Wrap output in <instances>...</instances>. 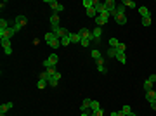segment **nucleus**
<instances>
[{
	"label": "nucleus",
	"instance_id": "1",
	"mask_svg": "<svg viewBox=\"0 0 156 116\" xmlns=\"http://www.w3.org/2000/svg\"><path fill=\"white\" fill-rule=\"evenodd\" d=\"M127 7L121 4V5H116V12H115V21L118 23V25H125V23H127Z\"/></svg>",
	"mask_w": 156,
	"mask_h": 116
},
{
	"label": "nucleus",
	"instance_id": "2",
	"mask_svg": "<svg viewBox=\"0 0 156 116\" xmlns=\"http://www.w3.org/2000/svg\"><path fill=\"white\" fill-rule=\"evenodd\" d=\"M45 43L49 45V47H52V49L61 47V40H59L54 33H45Z\"/></svg>",
	"mask_w": 156,
	"mask_h": 116
},
{
	"label": "nucleus",
	"instance_id": "3",
	"mask_svg": "<svg viewBox=\"0 0 156 116\" xmlns=\"http://www.w3.org/2000/svg\"><path fill=\"white\" fill-rule=\"evenodd\" d=\"M26 25H28V19H26V16H23V14H21V16H17V17H16V21H14V30H16V31H21V30H23Z\"/></svg>",
	"mask_w": 156,
	"mask_h": 116
},
{
	"label": "nucleus",
	"instance_id": "4",
	"mask_svg": "<svg viewBox=\"0 0 156 116\" xmlns=\"http://www.w3.org/2000/svg\"><path fill=\"white\" fill-rule=\"evenodd\" d=\"M57 62H59L57 54H50V56L47 57V61H43V68H45V69H49V68H56Z\"/></svg>",
	"mask_w": 156,
	"mask_h": 116
},
{
	"label": "nucleus",
	"instance_id": "5",
	"mask_svg": "<svg viewBox=\"0 0 156 116\" xmlns=\"http://www.w3.org/2000/svg\"><path fill=\"white\" fill-rule=\"evenodd\" d=\"M104 5H106V12H108L109 16H115V12H116V5H118L115 0H106Z\"/></svg>",
	"mask_w": 156,
	"mask_h": 116
},
{
	"label": "nucleus",
	"instance_id": "6",
	"mask_svg": "<svg viewBox=\"0 0 156 116\" xmlns=\"http://www.w3.org/2000/svg\"><path fill=\"white\" fill-rule=\"evenodd\" d=\"M109 17H111V16H109L108 12H104V14H99V16H97V17H96L94 21H96V25H97V26L101 28L102 25H106V23L109 21Z\"/></svg>",
	"mask_w": 156,
	"mask_h": 116
},
{
	"label": "nucleus",
	"instance_id": "7",
	"mask_svg": "<svg viewBox=\"0 0 156 116\" xmlns=\"http://www.w3.org/2000/svg\"><path fill=\"white\" fill-rule=\"evenodd\" d=\"M45 4H47V5H50V7H52V11H54L56 14H59V12L64 9V5H61L59 2H56V0H45Z\"/></svg>",
	"mask_w": 156,
	"mask_h": 116
},
{
	"label": "nucleus",
	"instance_id": "8",
	"mask_svg": "<svg viewBox=\"0 0 156 116\" xmlns=\"http://www.w3.org/2000/svg\"><path fill=\"white\" fill-rule=\"evenodd\" d=\"M52 33H54V35H56L59 40H61L62 36H66V35H68L70 31L66 30V28H62V26H56V28H52Z\"/></svg>",
	"mask_w": 156,
	"mask_h": 116
},
{
	"label": "nucleus",
	"instance_id": "9",
	"mask_svg": "<svg viewBox=\"0 0 156 116\" xmlns=\"http://www.w3.org/2000/svg\"><path fill=\"white\" fill-rule=\"evenodd\" d=\"M78 33H80L82 38H85V40H88V42H94V35H92V31L88 30V28H82Z\"/></svg>",
	"mask_w": 156,
	"mask_h": 116
},
{
	"label": "nucleus",
	"instance_id": "10",
	"mask_svg": "<svg viewBox=\"0 0 156 116\" xmlns=\"http://www.w3.org/2000/svg\"><path fill=\"white\" fill-rule=\"evenodd\" d=\"M94 9H96L97 16L106 12V5H104V2H99V0H94Z\"/></svg>",
	"mask_w": 156,
	"mask_h": 116
},
{
	"label": "nucleus",
	"instance_id": "11",
	"mask_svg": "<svg viewBox=\"0 0 156 116\" xmlns=\"http://www.w3.org/2000/svg\"><path fill=\"white\" fill-rule=\"evenodd\" d=\"M59 80H61V73H59V71H56V73L50 76V80H49V85L56 88V87H57V83H59Z\"/></svg>",
	"mask_w": 156,
	"mask_h": 116
},
{
	"label": "nucleus",
	"instance_id": "12",
	"mask_svg": "<svg viewBox=\"0 0 156 116\" xmlns=\"http://www.w3.org/2000/svg\"><path fill=\"white\" fill-rule=\"evenodd\" d=\"M90 102H92V99H85L80 106V111L82 113H90Z\"/></svg>",
	"mask_w": 156,
	"mask_h": 116
},
{
	"label": "nucleus",
	"instance_id": "13",
	"mask_svg": "<svg viewBox=\"0 0 156 116\" xmlns=\"http://www.w3.org/2000/svg\"><path fill=\"white\" fill-rule=\"evenodd\" d=\"M92 35H94V42H96V43H99V42H101V38H102V28L96 26V30L92 31Z\"/></svg>",
	"mask_w": 156,
	"mask_h": 116
},
{
	"label": "nucleus",
	"instance_id": "14",
	"mask_svg": "<svg viewBox=\"0 0 156 116\" xmlns=\"http://www.w3.org/2000/svg\"><path fill=\"white\" fill-rule=\"evenodd\" d=\"M146 101H147L149 104L156 101V92H154V90H147V92H146Z\"/></svg>",
	"mask_w": 156,
	"mask_h": 116
},
{
	"label": "nucleus",
	"instance_id": "15",
	"mask_svg": "<svg viewBox=\"0 0 156 116\" xmlns=\"http://www.w3.org/2000/svg\"><path fill=\"white\" fill-rule=\"evenodd\" d=\"M115 57H116V61H120L121 64L127 62V56H125V52H121V50H118V49H116V56H115Z\"/></svg>",
	"mask_w": 156,
	"mask_h": 116
},
{
	"label": "nucleus",
	"instance_id": "16",
	"mask_svg": "<svg viewBox=\"0 0 156 116\" xmlns=\"http://www.w3.org/2000/svg\"><path fill=\"white\" fill-rule=\"evenodd\" d=\"M50 26H52V28H56V26H59V14H56V12H52V16H50Z\"/></svg>",
	"mask_w": 156,
	"mask_h": 116
},
{
	"label": "nucleus",
	"instance_id": "17",
	"mask_svg": "<svg viewBox=\"0 0 156 116\" xmlns=\"http://www.w3.org/2000/svg\"><path fill=\"white\" fill-rule=\"evenodd\" d=\"M139 14H141V17H151L149 9H147V7H144V5H141V7H139Z\"/></svg>",
	"mask_w": 156,
	"mask_h": 116
},
{
	"label": "nucleus",
	"instance_id": "18",
	"mask_svg": "<svg viewBox=\"0 0 156 116\" xmlns=\"http://www.w3.org/2000/svg\"><path fill=\"white\" fill-rule=\"evenodd\" d=\"M12 102H5V104H2V106H0V114H5L9 109H12Z\"/></svg>",
	"mask_w": 156,
	"mask_h": 116
},
{
	"label": "nucleus",
	"instance_id": "19",
	"mask_svg": "<svg viewBox=\"0 0 156 116\" xmlns=\"http://www.w3.org/2000/svg\"><path fill=\"white\" fill-rule=\"evenodd\" d=\"M70 38H71V43H80L82 42L80 33H70Z\"/></svg>",
	"mask_w": 156,
	"mask_h": 116
},
{
	"label": "nucleus",
	"instance_id": "20",
	"mask_svg": "<svg viewBox=\"0 0 156 116\" xmlns=\"http://www.w3.org/2000/svg\"><path fill=\"white\" fill-rule=\"evenodd\" d=\"M121 4H123L125 7H128V9H135V7H137V4L133 2V0H123Z\"/></svg>",
	"mask_w": 156,
	"mask_h": 116
},
{
	"label": "nucleus",
	"instance_id": "21",
	"mask_svg": "<svg viewBox=\"0 0 156 116\" xmlns=\"http://www.w3.org/2000/svg\"><path fill=\"white\" fill-rule=\"evenodd\" d=\"M99 109H101L99 101H92V102H90V111H92V113H96V111H99Z\"/></svg>",
	"mask_w": 156,
	"mask_h": 116
},
{
	"label": "nucleus",
	"instance_id": "22",
	"mask_svg": "<svg viewBox=\"0 0 156 116\" xmlns=\"http://www.w3.org/2000/svg\"><path fill=\"white\" fill-rule=\"evenodd\" d=\"M83 7H85V11H88V9H94V0H83Z\"/></svg>",
	"mask_w": 156,
	"mask_h": 116
},
{
	"label": "nucleus",
	"instance_id": "23",
	"mask_svg": "<svg viewBox=\"0 0 156 116\" xmlns=\"http://www.w3.org/2000/svg\"><path fill=\"white\" fill-rule=\"evenodd\" d=\"M70 43H71V38H70V33H68L66 36L61 38V45H62V47H66V45H70Z\"/></svg>",
	"mask_w": 156,
	"mask_h": 116
},
{
	"label": "nucleus",
	"instance_id": "24",
	"mask_svg": "<svg viewBox=\"0 0 156 116\" xmlns=\"http://www.w3.org/2000/svg\"><path fill=\"white\" fill-rule=\"evenodd\" d=\"M90 56H92V59H94V61H97V59H102V56H101V52H99L97 49H92Z\"/></svg>",
	"mask_w": 156,
	"mask_h": 116
},
{
	"label": "nucleus",
	"instance_id": "25",
	"mask_svg": "<svg viewBox=\"0 0 156 116\" xmlns=\"http://www.w3.org/2000/svg\"><path fill=\"white\" fill-rule=\"evenodd\" d=\"M47 85H49V82H47V80H42V78H38V82H37V87H38V88H45Z\"/></svg>",
	"mask_w": 156,
	"mask_h": 116
},
{
	"label": "nucleus",
	"instance_id": "26",
	"mask_svg": "<svg viewBox=\"0 0 156 116\" xmlns=\"http://www.w3.org/2000/svg\"><path fill=\"white\" fill-rule=\"evenodd\" d=\"M0 42H2V47L5 49V47H12L11 45V38H0Z\"/></svg>",
	"mask_w": 156,
	"mask_h": 116
},
{
	"label": "nucleus",
	"instance_id": "27",
	"mask_svg": "<svg viewBox=\"0 0 156 116\" xmlns=\"http://www.w3.org/2000/svg\"><path fill=\"white\" fill-rule=\"evenodd\" d=\"M11 26H9V23L5 21V19H0V30H9Z\"/></svg>",
	"mask_w": 156,
	"mask_h": 116
},
{
	"label": "nucleus",
	"instance_id": "28",
	"mask_svg": "<svg viewBox=\"0 0 156 116\" xmlns=\"http://www.w3.org/2000/svg\"><path fill=\"white\" fill-rule=\"evenodd\" d=\"M87 16L90 17V19H96V17H97V12H96V9H88V11H87Z\"/></svg>",
	"mask_w": 156,
	"mask_h": 116
},
{
	"label": "nucleus",
	"instance_id": "29",
	"mask_svg": "<svg viewBox=\"0 0 156 116\" xmlns=\"http://www.w3.org/2000/svg\"><path fill=\"white\" fill-rule=\"evenodd\" d=\"M118 45H120V42H118V38H109V47H118Z\"/></svg>",
	"mask_w": 156,
	"mask_h": 116
},
{
	"label": "nucleus",
	"instance_id": "30",
	"mask_svg": "<svg viewBox=\"0 0 156 116\" xmlns=\"http://www.w3.org/2000/svg\"><path fill=\"white\" fill-rule=\"evenodd\" d=\"M38 78H42V80H50V75H49V71H47V69H45V71H43V73H40V76Z\"/></svg>",
	"mask_w": 156,
	"mask_h": 116
},
{
	"label": "nucleus",
	"instance_id": "31",
	"mask_svg": "<svg viewBox=\"0 0 156 116\" xmlns=\"http://www.w3.org/2000/svg\"><path fill=\"white\" fill-rule=\"evenodd\" d=\"M142 87H144V90H146V92H147V90H153V83H151V82H147V80L142 83Z\"/></svg>",
	"mask_w": 156,
	"mask_h": 116
},
{
	"label": "nucleus",
	"instance_id": "32",
	"mask_svg": "<svg viewBox=\"0 0 156 116\" xmlns=\"http://www.w3.org/2000/svg\"><path fill=\"white\" fill-rule=\"evenodd\" d=\"M108 56H109V57H115V56H116V49H115V47H109V49H108Z\"/></svg>",
	"mask_w": 156,
	"mask_h": 116
},
{
	"label": "nucleus",
	"instance_id": "33",
	"mask_svg": "<svg viewBox=\"0 0 156 116\" xmlns=\"http://www.w3.org/2000/svg\"><path fill=\"white\" fill-rule=\"evenodd\" d=\"M142 26H151V17H142Z\"/></svg>",
	"mask_w": 156,
	"mask_h": 116
},
{
	"label": "nucleus",
	"instance_id": "34",
	"mask_svg": "<svg viewBox=\"0 0 156 116\" xmlns=\"http://www.w3.org/2000/svg\"><path fill=\"white\" fill-rule=\"evenodd\" d=\"M97 71H99V73H102V75H104V73H106V71H108V69H106V66H104V64H99V66H97Z\"/></svg>",
	"mask_w": 156,
	"mask_h": 116
},
{
	"label": "nucleus",
	"instance_id": "35",
	"mask_svg": "<svg viewBox=\"0 0 156 116\" xmlns=\"http://www.w3.org/2000/svg\"><path fill=\"white\" fill-rule=\"evenodd\" d=\"M80 45H82V47H88V45H90V42H88V40H85V38H82Z\"/></svg>",
	"mask_w": 156,
	"mask_h": 116
},
{
	"label": "nucleus",
	"instance_id": "36",
	"mask_svg": "<svg viewBox=\"0 0 156 116\" xmlns=\"http://www.w3.org/2000/svg\"><path fill=\"white\" fill-rule=\"evenodd\" d=\"M121 111L125 113V116H127L128 113H132V109H130V106H123V107H121Z\"/></svg>",
	"mask_w": 156,
	"mask_h": 116
},
{
	"label": "nucleus",
	"instance_id": "37",
	"mask_svg": "<svg viewBox=\"0 0 156 116\" xmlns=\"http://www.w3.org/2000/svg\"><path fill=\"white\" fill-rule=\"evenodd\" d=\"M147 82H151V83L154 85V83H156V75H149V76H147Z\"/></svg>",
	"mask_w": 156,
	"mask_h": 116
},
{
	"label": "nucleus",
	"instance_id": "38",
	"mask_svg": "<svg viewBox=\"0 0 156 116\" xmlns=\"http://www.w3.org/2000/svg\"><path fill=\"white\" fill-rule=\"evenodd\" d=\"M116 49H118V50H121V52H125V49H127V45L120 42V45H118V47H116Z\"/></svg>",
	"mask_w": 156,
	"mask_h": 116
},
{
	"label": "nucleus",
	"instance_id": "39",
	"mask_svg": "<svg viewBox=\"0 0 156 116\" xmlns=\"http://www.w3.org/2000/svg\"><path fill=\"white\" fill-rule=\"evenodd\" d=\"M4 52H5V56H11V54H12V47H5Z\"/></svg>",
	"mask_w": 156,
	"mask_h": 116
},
{
	"label": "nucleus",
	"instance_id": "40",
	"mask_svg": "<svg viewBox=\"0 0 156 116\" xmlns=\"http://www.w3.org/2000/svg\"><path fill=\"white\" fill-rule=\"evenodd\" d=\"M151 109H154V111H156V101H154V102H151Z\"/></svg>",
	"mask_w": 156,
	"mask_h": 116
},
{
	"label": "nucleus",
	"instance_id": "41",
	"mask_svg": "<svg viewBox=\"0 0 156 116\" xmlns=\"http://www.w3.org/2000/svg\"><path fill=\"white\" fill-rule=\"evenodd\" d=\"M82 116H94L92 113H82Z\"/></svg>",
	"mask_w": 156,
	"mask_h": 116
},
{
	"label": "nucleus",
	"instance_id": "42",
	"mask_svg": "<svg viewBox=\"0 0 156 116\" xmlns=\"http://www.w3.org/2000/svg\"><path fill=\"white\" fill-rule=\"evenodd\" d=\"M127 116H137V114H135V113H128Z\"/></svg>",
	"mask_w": 156,
	"mask_h": 116
}]
</instances>
